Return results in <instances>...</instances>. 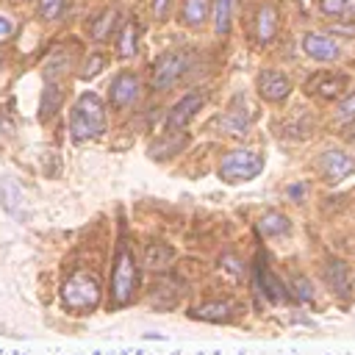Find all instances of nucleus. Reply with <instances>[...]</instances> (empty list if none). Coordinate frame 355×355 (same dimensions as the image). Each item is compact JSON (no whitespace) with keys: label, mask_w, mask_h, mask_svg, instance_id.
Instances as JSON below:
<instances>
[{"label":"nucleus","mask_w":355,"mask_h":355,"mask_svg":"<svg viewBox=\"0 0 355 355\" xmlns=\"http://www.w3.org/2000/svg\"><path fill=\"white\" fill-rule=\"evenodd\" d=\"M69 133L75 141H89L105 133V105L94 92H86L78 97V103L69 111Z\"/></svg>","instance_id":"obj_1"},{"label":"nucleus","mask_w":355,"mask_h":355,"mask_svg":"<svg viewBox=\"0 0 355 355\" xmlns=\"http://www.w3.org/2000/svg\"><path fill=\"white\" fill-rule=\"evenodd\" d=\"M136 286H139V266H136L133 252L122 241L116 247L114 269H111V302H114V308H125L133 300Z\"/></svg>","instance_id":"obj_2"},{"label":"nucleus","mask_w":355,"mask_h":355,"mask_svg":"<svg viewBox=\"0 0 355 355\" xmlns=\"http://www.w3.org/2000/svg\"><path fill=\"white\" fill-rule=\"evenodd\" d=\"M61 302L75 311V313H86L100 302V280L89 272H75L64 280L61 286Z\"/></svg>","instance_id":"obj_3"},{"label":"nucleus","mask_w":355,"mask_h":355,"mask_svg":"<svg viewBox=\"0 0 355 355\" xmlns=\"http://www.w3.org/2000/svg\"><path fill=\"white\" fill-rule=\"evenodd\" d=\"M263 169V158L252 150H233L222 158L219 164V178L225 183H241V180H252L258 178Z\"/></svg>","instance_id":"obj_4"},{"label":"nucleus","mask_w":355,"mask_h":355,"mask_svg":"<svg viewBox=\"0 0 355 355\" xmlns=\"http://www.w3.org/2000/svg\"><path fill=\"white\" fill-rule=\"evenodd\" d=\"M139 97H141V83H139V78L133 75V72H119L114 80H111V86H108V103H111V108H116V111H128V108H133L136 103H139Z\"/></svg>","instance_id":"obj_5"},{"label":"nucleus","mask_w":355,"mask_h":355,"mask_svg":"<svg viewBox=\"0 0 355 355\" xmlns=\"http://www.w3.org/2000/svg\"><path fill=\"white\" fill-rule=\"evenodd\" d=\"M186 72V55L183 53H164L155 58L153 64V89L158 92H166L178 83V78Z\"/></svg>","instance_id":"obj_6"},{"label":"nucleus","mask_w":355,"mask_h":355,"mask_svg":"<svg viewBox=\"0 0 355 355\" xmlns=\"http://www.w3.org/2000/svg\"><path fill=\"white\" fill-rule=\"evenodd\" d=\"M316 166H319V172H322L324 180L338 183V180H344V178H349L355 172V158L347 155V153H341V150H330V153H324L319 158Z\"/></svg>","instance_id":"obj_7"},{"label":"nucleus","mask_w":355,"mask_h":355,"mask_svg":"<svg viewBox=\"0 0 355 355\" xmlns=\"http://www.w3.org/2000/svg\"><path fill=\"white\" fill-rule=\"evenodd\" d=\"M288 92H291V80H288L283 72H277V69H266V72L258 75V94H261L263 100H269V103H280V100L288 97Z\"/></svg>","instance_id":"obj_8"},{"label":"nucleus","mask_w":355,"mask_h":355,"mask_svg":"<svg viewBox=\"0 0 355 355\" xmlns=\"http://www.w3.org/2000/svg\"><path fill=\"white\" fill-rule=\"evenodd\" d=\"M202 108V94H186L183 100H178L172 108H169V114H166V128L169 130H180L197 111Z\"/></svg>","instance_id":"obj_9"},{"label":"nucleus","mask_w":355,"mask_h":355,"mask_svg":"<svg viewBox=\"0 0 355 355\" xmlns=\"http://www.w3.org/2000/svg\"><path fill=\"white\" fill-rule=\"evenodd\" d=\"M277 22H280L277 19V8L272 3H261L258 11H255V39L261 44L272 42L275 33H277Z\"/></svg>","instance_id":"obj_10"},{"label":"nucleus","mask_w":355,"mask_h":355,"mask_svg":"<svg viewBox=\"0 0 355 355\" xmlns=\"http://www.w3.org/2000/svg\"><path fill=\"white\" fill-rule=\"evenodd\" d=\"M302 50L316 61H333L338 58V44L324 33H308L302 39Z\"/></svg>","instance_id":"obj_11"},{"label":"nucleus","mask_w":355,"mask_h":355,"mask_svg":"<svg viewBox=\"0 0 355 355\" xmlns=\"http://www.w3.org/2000/svg\"><path fill=\"white\" fill-rule=\"evenodd\" d=\"M341 89H344V78H341V75H324V72L313 75V78L305 83V92H308V94H319V97H324V100L338 97Z\"/></svg>","instance_id":"obj_12"},{"label":"nucleus","mask_w":355,"mask_h":355,"mask_svg":"<svg viewBox=\"0 0 355 355\" xmlns=\"http://www.w3.org/2000/svg\"><path fill=\"white\" fill-rule=\"evenodd\" d=\"M211 11H214L211 0H183L180 19H183V25H189V28H200V25L208 19Z\"/></svg>","instance_id":"obj_13"},{"label":"nucleus","mask_w":355,"mask_h":355,"mask_svg":"<svg viewBox=\"0 0 355 355\" xmlns=\"http://www.w3.org/2000/svg\"><path fill=\"white\" fill-rule=\"evenodd\" d=\"M191 316H197V319H202V322H227V319L233 316V302H222V300H216V302H202V305H197V308L191 311Z\"/></svg>","instance_id":"obj_14"},{"label":"nucleus","mask_w":355,"mask_h":355,"mask_svg":"<svg viewBox=\"0 0 355 355\" xmlns=\"http://www.w3.org/2000/svg\"><path fill=\"white\" fill-rule=\"evenodd\" d=\"M183 147H186V133H169L150 147V155L153 158H169V155H178Z\"/></svg>","instance_id":"obj_15"},{"label":"nucleus","mask_w":355,"mask_h":355,"mask_svg":"<svg viewBox=\"0 0 355 355\" xmlns=\"http://www.w3.org/2000/svg\"><path fill=\"white\" fill-rule=\"evenodd\" d=\"M61 100H64V92L55 86V80H47V89H44V94H42V111H39L42 122L53 119V114L61 108Z\"/></svg>","instance_id":"obj_16"},{"label":"nucleus","mask_w":355,"mask_h":355,"mask_svg":"<svg viewBox=\"0 0 355 355\" xmlns=\"http://www.w3.org/2000/svg\"><path fill=\"white\" fill-rule=\"evenodd\" d=\"M324 277H327V283H330L341 297L349 294V272H347V266H344L341 261H330L327 269H324Z\"/></svg>","instance_id":"obj_17"},{"label":"nucleus","mask_w":355,"mask_h":355,"mask_svg":"<svg viewBox=\"0 0 355 355\" xmlns=\"http://www.w3.org/2000/svg\"><path fill=\"white\" fill-rule=\"evenodd\" d=\"M136 42H139V31H136V25H133V22H125L122 31H119V39H116V53H119L122 58L136 55V50H139Z\"/></svg>","instance_id":"obj_18"},{"label":"nucleus","mask_w":355,"mask_h":355,"mask_svg":"<svg viewBox=\"0 0 355 355\" xmlns=\"http://www.w3.org/2000/svg\"><path fill=\"white\" fill-rule=\"evenodd\" d=\"M172 258H175V250L166 244H147V250H144V263L150 269H164V266H169Z\"/></svg>","instance_id":"obj_19"},{"label":"nucleus","mask_w":355,"mask_h":355,"mask_svg":"<svg viewBox=\"0 0 355 355\" xmlns=\"http://www.w3.org/2000/svg\"><path fill=\"white\" fill-rule=\"evenodd\" d=\"M233 3L236 0H214V31L225 36L233 22Z\"/></svg>","instance_id":"obj_20"},{"label":"nucleus","mask_w":355,"mask_h":355,"mask_svg":"<svg viewBox=\"0 0 355 355\" xmlns=\"http://www.w3.org/2000/svg\"><path fill=\"white\" fill-rule=\"evenodd\" d=\"M258 227H261V233H263V236H283V233H288V230H291V222H288L283 214L272 211V214L261 216Z\"/></svg>","instance_id":"obj_21"},{"label":"nucleus","mask_w":355,"mask_h":355,"mask_svg":"<svg viewBox=\"0 0 355 355\" xmlns=\"http://www.w3.org/2000/svg\"><path fill=\"white\" fill-rule=\"evenodd\" d=\"M261 280H263V291H266V297H269L272 302H283V300L288 297L286 286H283V283L275 277V272H272V269L261 266Z\"/></svg>","instance_id":"obj_22"},{"label":"nucleus","mask_w":355,"mask_h":355,"mask_svg":"<svg viewBox=\"0 0 355 355\" xmlns=\"http://www.w3.org/2000/svg\"><path fill=\"white\" fill-rule=\"evenodd\" d=\"M114 19H116V11L114 8H105L94 22H92V39L94 42H103L111 36V28H114Z\"/></svg>","instance_id":"obj_23"},{"label":"nucleus","mask_w":355,"mask_h":355,"mask_svg":"<svg viewBox=\"0 0 355 355\" xmlns=\"http://www.w3.org/2000/svg\"><path fill=\"white\" fill-rule=\"evenodd\" d=\"M319 8L330 17H355V0H319Z\"/></svg>","instance_id":"obj_24"},{"label":"nucleus","mask_w":355,"mask_h":355,"mask_svg":"<svg viewBox=\"0 0 355 355\" xmlns=\"http://www.w3.org/2000/svg\"><path fill=\"white\" fill-rule=\"evenodd\" d=\"M69 64V55H64V53H55L47 64H44V80H55L58 75H67V67Z\"/></svg>","instance_id":"obj_25"},{"label":"nucleus","mask_w":355,"mask_h":355,"mask_svg":"<svg viewBox=\"0 0 355 355\" xmlns=\"http://www.w3.org/2000/svg\"><path fill=\"white\" fill-rule=\"evenodd\" d=\"M103 67H105V55H103V53H92V55L83 61L80 78H83V80H92V78H94V75H97Z\"/></svg>","instance_id":"obj_26"},{"label":"nucleus","mask_w":355,"mask_h":355,"mask_svg":"<svg viewBox=\"0 0 355 355\" xmlns=\"http://www.w3.org/2000/svg\"><path fill=\"white\" fill-rule=\"evenodd\" d=\"M64 3H67V0H39V14H42V19H58L61 11H64Z\"/></svg>","instance_id":"obj_27"},{"label":"nucleus","mask_w":355,"mask_h":355,"mask_svg":"<svg viewBox=\"0 0 355 355\" xmlns=\"http://www.w3.org/2000/svg\"><path fill=\"white\" fill-rule=\"evenodd\" d=\"M336 116H338V119H352V116H355V92H352L347 100H341V103H338Z\"/></svg>","instance_id":"obj_28"},{"label":"nucleus","mask_w":355,"mask_h":355,"mask_svg":"<svg viewBox=\"0 0 355 355\" xmlns=\"http://www.w3.org/2000/svg\"><path fill=\"white\" fill-rule=\"evenodd\" d=\"M294 288H297V297H300V300H311V297H313V286H311L305 277H297V280H294Z\"/></svg>","instance_id":"obj_29"},{"label":"nucleus","mask_w":355,"mask_h":355,"mask_svg":"<svg viewBox=\"0 0 355 355\" xmlns=\"http://www.w3.org/2000/svg\"><path fill=\"white\" fill-rule=\"evenodd\" d=\"M11 33H14V19L6 17V14H0V39H8Z\"/></svg>","instance_id":"obj_30"},{"label":"nucleus","mask_w":355,"mask_h":355,"mask_svg":"<svg viewBox=\"0 0 355 355\" xmlns=\"http://www.w3.org/2000/svg\"><path fill=\"white\" fill-rule=\"evenodd\" d=\"M169 6H172V0H153V11H155V17H166V11H169Z\"/></svg>","instance_id":"obj_31"}]
</instances>
